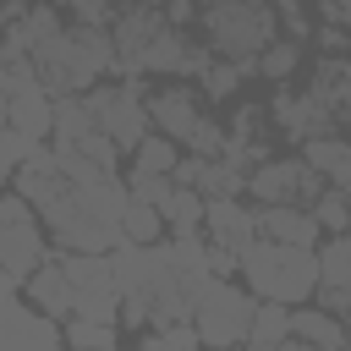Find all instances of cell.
Instances as JSON below:
<instances>
[{"label": "cell", "instance_id": "cell-1", "mask_svg": "<svg viewBox=\"0 0 351 351\" xmlns=\"http://www.w3.org/2000/svg\"><path fill=\"white\" fill-rule=\"evenodd\" d=\"M27 60H33V77H38V88L49 99H71V93H88L115 66V49H110L104 27H60Z\"/></svg>", "mask_w": 351, "mask_h": 351}, {"label": "cell", "instance_id": "cell-2", "mask_svg": "<svg viewBox=\"0 0 351 351\" xmlns=\"http://www.w3.org/2000/svg\"><path fill=\"white\" fill-rule=\"evenodd\" d=\"M236 274H241V291L252 302H280V307H302L313 296V285H318L313 252L280 247V241H263V236H252L236 252Z\"/></svg>", "mask_w": 351, "mask_h": 351}, {"label": "cell", "instance_id": "cell-3", "mask_svg": "<svg viewBox=\"0 0 351 351\" xmlns=\"http://www.w3.org/2000/svg\"><path fill=\"white\" fill-rule=\"evenodd\" d=\"M203 27H208V55L230 60L241 77H252L258 49L280 38V22H274V11L263 0H208Z\"/></svg>", "mask_w": 351, "mask_h": 351}, {"label": "cell", "instance_id": "cell-4", "mask_svg": "<svg viewBox=\"0 0 351 351\" xmlns=\"http://www.w3.org/2000/svg\"><path fill=\"white\" fill-rule=\"evenodd\" d=\"M252 307H258V302H252L241 285H230V280H208V285L197 291L186 324H192V335H197L203 351H225V346H241V340H247Z\"/></svg>", "mask_w": 351, "mask_h": 351}, {"label": "cell", "instance_id": "cell-5", "mask_svg": "<svg viewBox=\"0 0 351 351\" xmlns=\"http://www.w3.org/2000/svg\"><path fill=\"white\" fill-rule=\"evenodd\" d=\"M82 104L93 110V126L99 137L115 143V154H132L154 126H148V110H143V82H115V88H88Z\"/></svg>", "mask_w": 351, "mask_h": 351}, {"label": "cell", "instance_id": "cell-6", "mask_svg": "<svg viewBox=\"0 0 351 351\" xmlns=\"http://www.w3.org/2000/svg\"><path fill=\"white\" fill-rule=\"evenodd\" d=\"M241 192H252V197H258V208H269V203L307 208V203L324 192V181H318L302 159H263V165H252V170H247V186H241Z\"/></svg>", "mask_w": 351, "mask_h": 351}, {"label": "cell", "instance_id": "cell-7", "mask_svg": "<svg viewBox=\"0 0 351 351\" xmlns=\"http://www.w3.org/2000/svg\"><path fill=\"white\" fill-rule=\"evenodd\" d=\"M269 115L280 121V132H285L291 143H313V137L340 132V115H335V110H324L313 93H291V88H280V93H274Z\"/></svg>", "mask_w": 351, "mask_h": 351}, {"label": "cell", "instance_id": "cell-8", "mask_svg": "<svg viewBox=\"0 0 351 351\" xmlns=\"http://www.w3.org/2000/svg\"><path fill=\"white\" fill-rule=\"evenodd\" d=\"M0 351H60V324L44 318L38 307L11 302L0 318Z\"/></svg>", "mask_w": 351, "mask_h": 351}, {"label": "cell", "instance_id": "cell-9", "mask_svg": "<svg viewBox=\"0 0 351 351\" xmlns=\"http://www.w3.org/2000/svg\"><path fill=\"white\" fill-rule=\"evenodd\" d=\"M143 110H148V126H154L159 137H170V143H186V132H192L197 115H203V104H197L192 88H159L154 99H143Z\"/></svg>", "mask_w": 351, "mask_h": 351}, {"label": "cell", "instance_id": "cell-10", "mask_svg": "<svg viewBox=\"0 0 351 351\" xmlns=\"http://www.w3.org/2000/svg\"><path fill=\"white\" fill-rule=\"evenodd\" d=\"M203 230H208V247H225V252H241L258 236L252 208L241 197H208L203 203Z\"/></svg>", "mask_w": 351, "mask_h": 351}, {"label": "cell", "instance_id": "cell-11", "mask_svg": "<svg viewBox=\"0 0 351 351\" xmlns=\"http://www.w3.org/2000/svg\"><path fill=\"white\" fill-rule=\"evenodd\" d=\"M252 225H258V236L263 241H280V247H302V252H313L324 236H318V225L307 219V208H291V203H269V208H252Z\"/></svg>", "mask_w": 351, "mask_h": 351}, {"label": "cell", "instance_id": "cell-12", "mask_svg": "<svg viewBox=\"0 0 351 351\" xmlns=\"http://www.w3.org/2000/svg\"><path fill=\"white\" fill-rule=\"evenodd\" d=\"M11 181H16V197H22L33 214H38L44 203H55V197L71 186V181L60 176V165H55V154H49V148H38L33 159H22V165L11 170Z\"/></svg>", "mask_w": 351, "mask_h": 351}, {"label": "cell", "instance_id": "cell-13", "mask_svg": "<svg viewBox=\"0 0 351 351\" xmlns=\"http://www.w3.org/2000/svg\"><path fill=\"white\" fill-rule=\"evenodd\" d=\"M307 154H302V165L329 186V192H346L351 186V148H346V137L340 132H329V137H313V143H302Z\"/></svg>", "mask_w": 351, "mask_h": 351}, {"label": "cell", "instance_id": "cell-14", "mask_svg": "<svg viewBox=\"0 0 351 351\" xmlns=\"http://www.w3.org/2000/svg\"><path fill=\"white\" fill-rule=\"evenodd\" d=\"M22 285H27V302H33L44 318H55V324H60V318H71V285H66V274H60V258H55V252H49V258L22 280Z\"/></svg>", "mask_w": 351, "mask_h": 351}, {"label": "cell", "instance_id": "cell-15", "mask_svg": "<svg viewBox=\"0 0 351 351\" xmlns=\"http://www.w3.org/2000/svg\"><path fill=\"white\" fill-rule=\"evenodd\" d=\"M44 225H16V230H0V269L22 285L38 263H44Z\"/></svg>", "mask_w": 351, "mask_h": 351}, {"label": "cell", "instance_id": "cell-16", "mask_svg": "<svg viewBox=\"0 0 351 351\" xmlns=\"http://www.w3.org/2000/svg\"><path fill=\"white\" fill-rule=\"evenodd\" d=\"M5 126L22 132V137H33V143H44L49 137V93L38 82L33 88H16L11 104H5Z\"/></svg>", "mask_w": 351, "mask_h": 351}, {"label": "cell", "instance_id": "cell-17", "mask_svg": "<svg viewBox=\"0 0 351 351\" xmlns=\"http://www.w3.org/2000/svg\"><path fill=\"white\" fill-rule=\"evenodd\" d=\"M291 340L313 351H346V324L318 307H291Z\"/></svg>", "mask_w": 351, "mask_h": 351}, {"label": "cell", "instance_id": "cell-18", "mask_svg": "<svg viewBox=\"0 0 351 351\" xmlns=\"http://www.w3.org/2000/svg\"><path fill=\"white\" fill-rule=\"evenodd\" d=\"M285 340H291V307H280V302H258L241 351H274V346H285Z\"/></svg>", "mask_w": 351, "mask_h": 351}, {"label": "cell", "instance_id": "cell-19", "mask_svg": "<svg viewBox=\"0 0 351 351\" xmlns=\"http://www.w3.org/2000/svg\"><path fill=\"white\" fill-rule=\"evenodd\" d=\"M324 110H335V115H346V99H351V66L340 60V55H324L318 60V71H313V88H307Z\"/></svg>", "mask_w": 351, "mask_h": 351}, {"label": "cell", "instance_id": "cell-20", "mask_svg": "<svg viewBox=\"0 0 351 351\" xmlns=\"http://www.w3.org/2000/svg\"><path fill=\"white\" fill-rule=\"evenodd\" d=\"M159 219L170 236H203V197L192 186H170L159 203Z\"/></svg>", "mask_w": 351, "mask_h": 351}, {"label": "cell", "instance_id": "cell-21", "mask_svg": "<svg viewBox=\"0 0 351 351\" xmlns=\"http://www.w3.org/2000/svg\"><path fill=\"white\" fill-rule=\"evenodd\" d=\"M313 269H318V285H351V241L324 236L313 247Z\"/></svg>", "mask_w": 351, "mask_h": 351}, {"label": "cell", "instance_id": "cell-22", "mask_svg": "<svg viewBox=\"0 0 351 351\" xmlns=\"http://www.w3.org/2000/svg\"><path fill=\"white\" fill-rule=\"evenodd\" d=\"M176 143L170 137H159V132H148L137 148H132V176H170L176 170Z\"/></svg>", "mask_w": 351, "mask_h": 351}, {"label": "cell", "instance_id": "cell-23", "mask_svg": "<svg viewBox=\"0 0 351 351\" xmlns=\"http://www.w3.org/2000/svg\"><path fill=\"white\" fill-rule=\"evenodd\" d=\"M121 241H137V247L165 241V219H159V208H148V203H132V197H126V208H121Z\"/></svg>", "mask_w": 351, "mask_h": 351}, {"label": "cell", "instance_id": "cell-24", "mask_svg": "<svg viewBox=\"0 0 351 351\" xmlns=\"http://www.w3.org/2000/svg\"><path fill=\"white\" fill-rule=\"evenodd\" d=\"M181 49H186V38H181L176 27H159V33L148 38V49L137 55V71H176V66H181Z\"/></svg>", "mask_w": 351, "mask_h": 351}, {"label": "cell", "instance_id": "cell-25", "mask_svg": "<svg viewBox=\"0 0 351 351\" xmlns=\"http://www.w3.org/2000/svg\"><path fill=\"white\" fill-rule=\"evenodd\" d=\"M296 66H302V44H291V38L263 44V49H258V60H252V71H258V77H269V82H285Z\"/></svg>", "mask_w": 351, "mask_h": 351}, {"label": "cell", "instance_id": "cell-26", "mask_svg": "<svg viewBox=\"0 0 351 351\" xmlns=\"http://www.w3.org/2000/svg\"><path fill=\"white\" fill-rule=\"evenodd\" d=\"M307 219L318 225V236H346V225H351V208H346V192H318L313 203H307Z\"/></svg>", "mask_w": 351, "mask_h": 351}, {"label": "cell", "instance_id": "cell-27", "mask_svg": "<svg viewBox=\"0 0 351 351\" xmlns=\"http://www.w3.org/2000/svg\"><path fill=\"white\" fill-rule=\"evenodd\" d=\"M60 346L71 351H110L115 346V324H88V318H71L60 329Z\"/></svg>", "mask_w": 351, "mask_h": 351}, {"label": "cell", "instance_id": "cell-28", "mask_svg": "<svg viewBox=\"0 0 351 351\" xmlns=\"http://www.w3.org/2000/svg\"><path fill=\"white\" fill-rule=\"evenodd\" d=\"M192 159H219V148H225V126L219 121H208V115H197V126L186 132V143H181Z\"/></svg>", "mask_w": 351, "mask_h": 351}, {"label": "cell", "instance_id": "cell-29", "mask_svg": "<svg viewBox=\"0 0 351 351\" xmlns=\"http://www.w3.org/2000/svg\"><path fill=\"white\" fill-rule=\"evenodd\" d=\"M38 148H44V143H33V137H22V132H11V126L0 121V181H5L22 159H33Z\"/></svg>", "mask_w": 351, "mask_h": 351}, {"label": "cell", "instance_id": "cell-30", "mask_svg": "<svg viewBox=\"0 0 351 351\" xmlns=\"http://www.w3.org/2000/svg\"><path fill=\"white\" fill-rule=\"evenodd\" d=\"M197 88H203L208 99H230V93L241 88V71H236L230 60H208V71L197 77Z\"/></svg>", "mask_w": 351, "mask_h": 351}, {"label": "cell", "instance_id": "cell-31", "mask_svg": "<svg viewBox=\"0 0 351 351\" xmlns=\"http://www.w3.org/2000/svg\"><path fill=\"white\" fill-rule=\"evenodd\" d=\"M137 351H203L197 346V335H192V324H170V329H159V335H148Z\"/></svg>", "mask_w": 351, "mask_h": 351}, {"label": "cell", "instance_id": "cell-32", "mask_svg": "<svg viewBox=\"0 0 351 351\" xmlns=\"http://www.w3.org/2000/svg\"><path fill=\"white\" fill-rule=\"evenodd\" d=\"M77 154H82V159H88L99 176H115V165H121L115 143H110V137H99V132H93V137H82V143H77Z\"/></svg>", "mask_w": 351, "mask_h": 351}, {"label": "cell", "instance_id": "cell-33", "mask_svg": "<svg viewBox=\"0 0 351 351\" xmlns=\"http://www.w3.org/2000/svg\"><path fill=\"white\" fill-rule=\"evenodd\" d=\"M269 11H274V22H285L291 38H307V33H313V16L302 11V0H274Z\"/></svg>", "mask_w": 351, "mask_h": 351}, {"label": "cell", "instance_id": "cell-34", "mask_svg": "<svg viewBox=\"0 0 351 351\" xmlns=\"http://www.w3.org/2000/svg\"><path fill=\"white\" fill-rule=\"evenodd\" d=\"M307 302H318V313H329V318H346L351 285H313V296H307Z\"/></svg>", "mask_w": 351, "mask_h": 351}, {"label": "cell", "instance_id": "cell-35", "mask_svg": "<svg viewBox=\"0 0 351 351\" xmlns=\"http://www.w3.org/2000/svg\"><path fill=\"white\" fill-rule=\"evenodd\" d=\"M16 225H38V214L16 192H0V230H16Z\"/></svg>", "mask_w": 351, "mask_h": 351}, {"label": "cell", "instance_id": "cell-36", "mask_svg": "<svg viewBox=\"0 0 351 351\" xmlns=\"http://www.w3.org/2000/svg\"><path fill=\"white\" fill-rule=\"evenodd\" d=\"M208 60H214V55H208V44H186V49H181L176 77H203V71H208Z\"/></svg>", "mask_w": 351, "mask_h": 351}, {"label": "cell", "instance_id": "cell-37", "mask_svg": "<svg viewBox=\"0 0 351 351\" xmlns=\"http://www.w3.org/2000/svg\"><path fill=\"white\" fill-rule=\"evenodd\" d=\"M318 16H324V27H346L351 22V0H318Z\"/></svg>", "mask_w": 351, "mask_h": 351}, {"label": "cell", "instance_id": "cell-38", "mask_svg": "<svg viewBox=\"0 0 351 351\" xmlns=\"http://www.w3.org/2000/svg\"><path fill=\"white\" fill-rule=\"evenodd\" d=\"M313 38L324 44V55H346V27H313Z\"/></svg>", "mask_w": 351, "mask_h": 351}, {"label": "cell", "instance_id": "cell-39", "mask_svg": "<svg viewBox=\"0 0 351 351\" xmlns=\"http://www.w3.org/2000/svg\"><path fill=\"white\" fill-rule=\"evenodd\" d=\"M27 5H33V0H5V16H22Z\"/></svg>", "mask_w": 351, "mask_h": 351}, {"label": "cell", "instance_id": "cell-40", "mask_svg": "<svg viewBox=\"0 0 351 351\" xmlns=\"http://www.w3.org/2000/svg\"><path fill=\"white\" fill-rule=\"evenodd\" d=\"M5 104H11V93H5V71H0V121H5Z\"/></svg>", "mask_w": 351, "mask_h": 351}, {"label": "cell", "instance_id": "cell-41", "mask_svg": "<svg viewBox=\"0 0 351 351\" xmlns=\"http://www.w3.org/2000/svg\"><path fill=\"white\" fill-rule=\"evenodd\" d=\"M274 351H313V346H296V340H285V346H274Z\"/></svg>", "mask_w": 351, "mask_h": 351}, {"label": "cell", "instance_id": "cell-42", "mask_svg": "<svg viewBox=\"0 0 351 351\" xmlns=\"http://www.w3.org/2000/svg\"><path fill=\"white\" fill-rule=\"evenodd\" d=\"M225 351H241V346H225Z\"/></svg>", "mask_w": 351, "mask_h": 351}, {"label": "cell", "instance_id": "cell-43", "mask_svg": "<svg viewBox=\"0 0 351 351\" xmlns=\"http://www.w3.org/2000/svg\"><path fill=\"white\" fill-rule=\"evenodd\" d=\"M0 71H5V55H0Z\"/></svg>", "mask_w": 351, "mask_h": 351}, {"label": "cell", "instance_id": "cell-44", "mask_svg": "<svg viewBox=\"0 0 351 351\" xmlns=\"http://www.w3.org/2000/svg\"><path fill=\"white\" fill-rule=\"evenodd\" d=\"M110 351H115V346H110Z\"/></svg>", "mask_w": 351, "mask_h": 351}]
</instances>
